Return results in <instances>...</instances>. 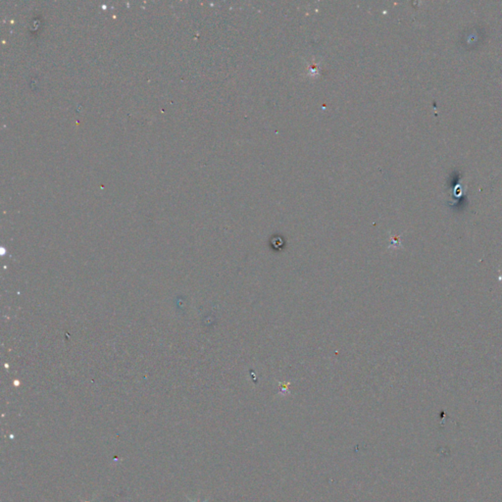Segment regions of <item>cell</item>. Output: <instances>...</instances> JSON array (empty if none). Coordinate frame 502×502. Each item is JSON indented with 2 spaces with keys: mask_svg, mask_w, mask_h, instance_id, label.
Segmentation results:
<instances>
[{
  "mask_svg": "<svg viewBox=\"0 0 502 502\" xmlns=\"http://www.w3.org/2000/svg\"><path fill=\"white\" fill-rule=\"evenodd\" d=\"M186 498H187V499H188V500H189V501L190 502H198V501H193V500H191V499H190L189 497H187V496H186ZM207 501H208V499H206L205 501H203V502H207Z\"/></svg>",
  "mask_w": 502,
  "mask_h": 502,
  "instance_id": "obj_1",
  "label": "cell"
},
{
  "mask_svg": "<svg viewBox=\"0 0 502 502\" xmlns=\"http://www.w3.org/2000/svg\"><path fill=\"white\" fill-rule=\"evenodd\" d=\"M499 281H502V276H499Z\"/></svg>",
  "mask_w": 502,
  "mask_h": 502,
  "instance_id": "obj_2",
  "label": "cell"
}]
</instances>
